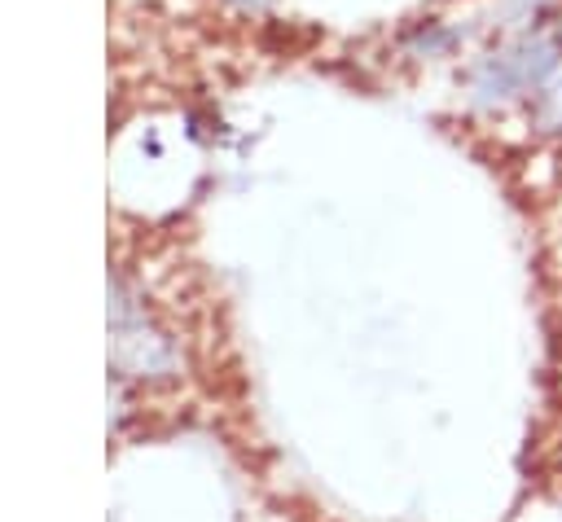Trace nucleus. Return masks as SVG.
Listing matches in <instances>:
<instances>
[{"label":"nucleus","instance_id":"1","mask_svg":"<svg viewBox=\"0 0 562 522\" xmlns=\"http://www.w3.org/2000/svg\"><path fill=\"white\" fill-rule=\"evenodd\" d=\"M562 66V26L536 18L527 31L509 35L492 53H483L470 66V83L479 101H514V97H536Z\"/></svg>","mask_w":562,"mask_h":522},{"label":"nucleus","instance_id":"2","mask_svg":"<svg viewBox=\"0 0 562 522\" xmlns=\"http://www.w3.org/2000/svg\"><path fill=\"white\" fill-rule=\"evenodd\" d=\"M531 118L540 132H562V79H549L536 101H531Z\"/></svg>","mask_w":562,"mask_h":522}]
</instances>
